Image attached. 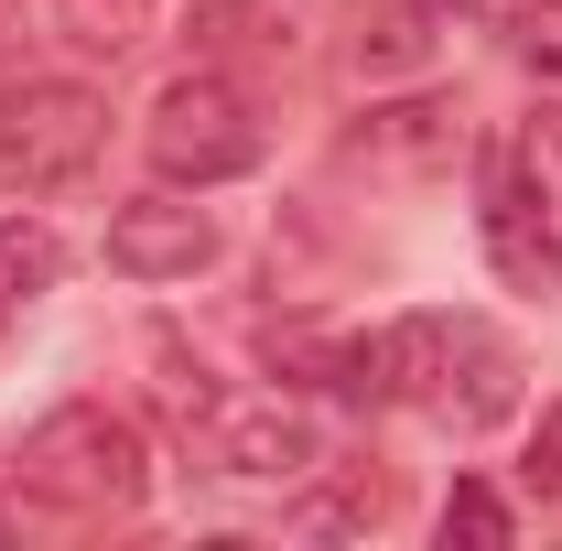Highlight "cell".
<instances>
[{"label":"cell","instance_id":"6da1fadb","mask_svg":"<svg viewBox=\"0 0 562 551\" xmlns=\"http://www.w3.org/2000/svg\"><path fill=\"white\" fill-rule=\"evenodd\" d=\"M368 390L454 421V432H487L519 412V346L487 314H401L390 336H368Z\"/></svg>","mask_w":562,"mask_h":551},{"label":"cell","instance_id":"7a4b0ae2","mask_svg":"<svg viewBox=\"0 0 562 551\" xmlns=\"http://www.w3.org/2000/svg\"><path fill=\"white\" fill-rule=\"evenodd\" d=\"M140 486H151V454H140L131 412H109V401H66L22 432V497H44V508L131 519Z\"/></svg>","mask_w":562,"mask_h":551},{"label":"cell","instance_id":"3957f363","mask_svg":"<svg viewBox=\"0 0 562 551\" xmlns=\"http://www.w3.org/2000/svg\"><path fill=\"white\" fill-rule=\"evenodd\" d=\"M109 151V98L98 87H66V76H22L0 87V184L11 195H66L98 173Z\"/></svg>","mask_w":562,"mask_h":551},{"label":"cell","instance_id":"277c9868","mask_svg":"<svg viewBox=\"0 0 562 551\" xmlns=\"http://www.w3.org/2000/svg\"><path fill=\"white\" fill-rule=\"evenodd\" d=\"M140 140H151V162H162L173 184H227V173L260 162V109L216 66H195V76H173V87L151 98V131Z\"/></svg>","mask_w":562,"mask_h":551},{"label":"cell","instance_id":"5b68a950","mask_svg":"<svg viewBox=\"0 0 562 551\" xmlns=\"http://www.w3.org/2000/svg\"><path fill=\"white\" fill-rule=\"evenodd\" d=\"M325 465V432L292 401H249V412H206V476L227 486H292Z\"/></svg>","mask_w":562,"mask_h":551},{"label":"cell","instance_id":"8992f818","mask_svg":"<svg viewBox=\"0 0 562 551\" xmlns=\"http://www.w3.org/2000/svg\"><path fill=\"white\" fill-rule=\"evenodd\" d=\"M216 260V216L184 206V195H131L109 216V271L120 281H184Z\"/></svg>","mask_w":562,"mask_h":551},{"label":"cell","instance_id":"52a82bcc","mask_svg":"<svg viewBox=\"0 0 562 551\" xmlns=\"http://www.w3.org/2000/svg\"><path fill=\"white\" fill-rule=\"evenodd\" d=\"M368 173H443L454 151H465V131H454V109H432V98H412V109H368V131L347 140Z\"/></svg>","mask_w":562,"mask_h":551},{"label":"cell","instance_id":"ba28073f","mask_svg":"<svg viewBox=\"0 0 562 551\" xmlns=\"http://www.w3.org/2000/svg\"><path fill=\"white\" fill-rule=\"evenodd\" d=\"M508 151V173H519V195L541 206V227H552V249H562V120L541 109V120H519V131L497 140Z\"/></svg>","mask_w":562,"mask_h":551},{"label":"cell","instance_id":"9c48e42d","mask_svg":"<svg viewBox=\"0 0 562 551\" xmlns=\"http://www.w3.org/2000/svg\"><path fill=\"white\" fill-rule=\"evenodd\" d=\"M66 281V238L44 216H0V303H33Z\"/></svg>","mask_w":562,"mask_h":551},{"label":"cell","instance_id":"30bf717a","mask_svg":"<svg viewBox=\"0 0 562 551\" xmlns=\"http://www.w3.org/2000/svg\"><path fill=\"white\" fill-rule=\"evenodd\" d=\"M151 11H162V0H55V22H66L76 55H131L140 33H151Z\"/></svg>","mask_w":562,"mask_h":551},{"label":"cell","instance_id":"8fae6325","mask_svg":"<svg viewBox=\"0 0 562 551\" xmlns=\"http://www.w3.org/2000/svg\"><path fill=\"white\" fill-rule=\"evenodd\" d=\"M443 541H465V551H508V497H497L487 476H454V497H443Z\"/></svg>","mask_w":562,"mask_h":551},{"label":"cell","instance_id":"7c38bea8","mask_svg":"<svg viewBox=\"0 0 562 551\" xmlns=\"http://www.w3.org/2000/svg\"><path fill=\"white\" fill-rule=\"evenodd\" d=\"M508 55L562 87V0H508Z\"/></svg>","mask_w":562,"mask_h":551},{"label":"cell","instance_id":"4fadbf2b","mask_svg":"<svg viewBox=\"0 0 562 551\" xmlns=\"http://www.w3.org/2000/svg\"><path fill=\"white\" fill-rule=\"evenodd\" d=\"M379 508H390V476H347L336 497H314V508H292V519H303V530H368Z\"/></svg>","mask_w":562,"mask_h":551},{"label":"cell","instance_id":"5bb4252c","mask_svg":"<svg viewBox=\"0 0 562 551\" xmlns=\"http://www.w3.org/2000/svg\"><path fill=\"white\" fill-rule=\"evenodd\" d=\"M530 486H541V497L562 508V401L541 412V432H530Z\"/></svg>","mask_w":562,"mask_h":551},{"label":"cell","instance_id":"9a60e30c","mask_svg":"<svg viewBox=\"0 0 562 551\" xmlns=\"http://www.w3.org/2000/svg\"><path fill=\"white\" fill-rule=\"evenodd\" d=\"M443 11H465V0H443Z\"/></svg>","mask_w":562,"mask_h":551}]
</instances>
